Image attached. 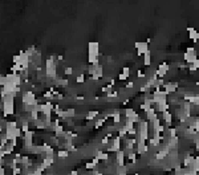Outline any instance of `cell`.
I'll return each mask as SVG.
<instances>
[{"instance_id":"obj_5","label":"cell","mask_w":199,"mask_h":175,"mask_svg":"<svg viewBox=\"0 0 199 175\" xmlns=\"http://www.w3.org/2000/svg\"><path fill=\"white\" fill-rule=\"evenodd\" d=\"M143 64H145L146 67H150V65H151V53H150V51L143 54Z\"/></svg>"},{"instance_id":"obj_6","label":"cell","mask_w":199,"mask_h":175,"mask_svg":"<svg viewBox=\"0 0 199 175\" xmlns=\"http://www.w3.org/2000/svg\"><path fill=\"white\" fill-rule=\"evenodd\" d=\"M96 117H98V111H96V110H92L86 114V119H88V121H92V119H94Z\"/></svg>"},{"instance_id":"obj_1","label":"cell","mask_w":199,"mask_h":175,"mask_svg":"<svg viewBox=\"0 0 199 175\" xmlns=\"http://www.w3.org/2000/svg\"><path fill=\"white\" fill-rule=\"evenodd\" d=\"M135 48H137L138 56H143L146 52H149V45H148V43H135Z\"/></svg>"},{"instance_id":"obj_9","label":"cell","mask_w":199,"mask_h":175,"mask_svg":"<svg viewBox=\"0 0 199 175\" xmlns=\"http://www.w3.org/2000/svg\"><path fill=\"white\" fill-rule=\"evenodd\" d=\"M64 73H65L67 76H70V74H73V69H72V68H65Z\"/></svg>"},{"instance_id":"obj_4","label":"cell","mask_w":199,"mask_h":175,"mask_svg":"<svg viewBox=\"0 0 199 175\" xmlns=\"http://www.w3.org/2000/svg\"><path fill=\"white\" fill-rule=\"evenodd\" d=\"M187 32H189V37L191 40H194V41H197L199 39V32H197V29L192 28V27H189L187 28Z\"/></svg>"},{"instance_id":"obj_10","label":"cell","mask_w":199,"mask_h":175,"mask_svg":"<svg viewBox=\"0 0 199 175\" xmlns=\"http://www.w3.org/2000/svg\"><path fill=\"white\" fill-rule=\"evenodd\" d=\"M84 78H85V77H84V74H80V76L77 77V82H78V84L84 82Z\"/></svg>"},{"instance_id":"obj_3","label":"cell","mask_w":199,"mask_h":175,"mask_svg":"<svg viewBox=\"0 0 199 175\" xmlns=\"http://www.w3.org/2000/svg\"><path fill=\"white\" fill-rule=\"evenodd\" d=\"M177 89H178V82H167V84H165V92L167 93V94L174 93Z\"/></svg>"},{"instance_id":"obj_2","label":"cell","mask_w":199,"mask_h":175,"mask_svg":"<svg viewBox=\"0 0 199 175\" xmlns=\"http://www.w3.org/2000/svg\"><path fill=\"white\" fill-rule=\"evenodd\" d=\"M125 157H126L125 151L119 150V151L116 154V165H118V166H124V165H125Z\"/></svg>"},{"instance_id":"obj_7","label":"cell","mask_w":199,"mask_h":175,"mask_svg":"<svg viewBox=\"0 0 199 175\" xmlns=\"http://www.w3.org/2000/svg\"><path fill=\"white\" fill-rule=\"evenodd\" d=\"M122 74H124L126 78H129V76H130V68H127V67L122 68Z\"/></svg>"},{"instance_id":"obj_8","label":"cell","mask_w":199,"mask_h":175,"mask_svg":"<svg viewBox=\"0 0 199 175\" xmlns=\"http://www.w3.org/2000/svg\"><path fill=\"white\" fill-rule=\"evenodd\" d=\"M68 155H69V153H68L67 150H60V151H59V157L60 158H68Z\"/></svg>"}]
</instances>
